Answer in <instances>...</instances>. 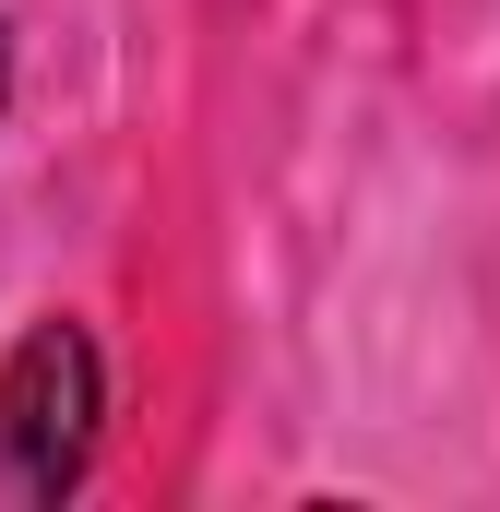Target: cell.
Segmentation results:
<instances>
[{
  "instance_id": "7a4b0ae2",
  "label": "cell",
  "mask_w": 500,
  "mask_h": 512,
  "mask_svg": "<svg viewBox=\"0 0 500 512\" xmlns=\"http://www.w3.org/2000/svg\"><path fill=\"white\" fill-rule=\"evenodd\" d=\"M0 96H12V60H0Z\"/></svg>"
},
{
  "instance_id": "6da1fadb",
  "label": "cell",
  "mask_w": 500,
  "mask_h": 512,
  "mask_svg": "<svg viewBox=\"0 0 500 512\" xmlns=\"http://www.w3.org/2000/svg\"><path fill=\"white\" fill-rule=\"evenodd\" d=\"M96 417H108V370L84 322H36L0 358V501H72L96 465Z\"/></svg>"
}]
</instances>
